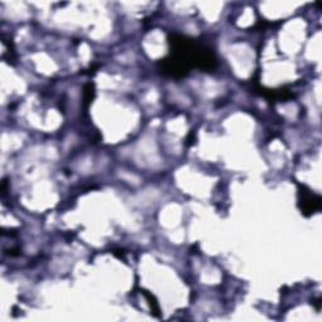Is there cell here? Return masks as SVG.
I'll list each match as a JSON object with an SVG mask.
<instances>
[{
	"mask_svg": "<svg viewBox=\"0 0 322 322\" xmlns=\"http://www.w3.org/2000/svg\"><path fill=\"white\" fill-rule=\"evenodd\" d=\"M320 203H321V199H320V197H316V195L311 194V193L303 195V197H302V211H303V213H306L307 215L312 214L315 211H316V209H319V208H320Z\"/></svg>",
	"mask_w": 322,
	"mask_h": 322,
	"instance_id": "cell-1",
	"label": "cell"
}]
</instances>
